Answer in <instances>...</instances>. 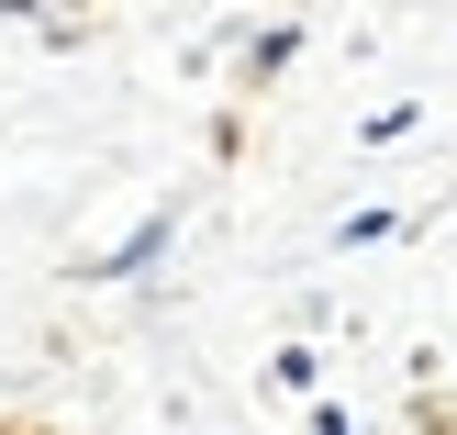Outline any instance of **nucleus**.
<instances>
[{
    "mask_svg": "<svg viewBox=\"0 0 457 435\" xmlns=\"http://www.w3.org/2000/svg\"><path fill=\"white\" fill-rule=\"evenodd\" d=\"M168 246H179V213H145V223H134V235L101 257V280H145V268L168 257Z\"/></svg>",
    "mask_w": 457,
    "mask_h": 435,
    "instance_id": "f257e3e1",
    "label": "nucleus"
},
{
    "mask_svg": "<svg viewBox=\"0 0 457 435\" xmlns=\"http://www.w3.org/2000/svg\"><path fill=\"white\" fill-rule=\"evenodd\" d=\"M290 56H302V34H290V22H268V34H245V79H279Z\"/></svg>",
    "mask_w": 457,
    "mask_h": 435,
    "instance_id": "f03ea898",
    "label": "nucleus"
},
{
    "mask_svg": "<svg viewBox=\"0 0 457 435\" xmlns=\"http://www.w3.org/2000/svg\"><path fill=\"white\" fill-rule=\"evenodd\" d=\"M0 435H12V424H0Z\"/></svg>",
    "mask_w": 457,
    "mask_h": 435,
    "instance_id": "39448f33",
    "label": "nucleus"
},
{
    "mask_svg": "<svg viewBox=\"0 0 457 435\" xmlns=\"http://www.w3.org/2000/svg\"><path fill=\"white\" fill-rule=\"evenodd\" d=\"M424 435H457V414H424Z\"/></svg>",
    "mask_w": 457,
    "mask_h": 435,
    "instance_id": "20e7f679",
    "label": "nucleus"
},
{
    "mask_svg": "<svg viewBox=\"0 0 457 435\" xmlns=\"http://www.w3.org/2000/svg\"><path fill=\"white\" fill-rule=\"evenodd\" d=\"M312 435H357V424H346V414H335V402H324V414H312Z\"/></svg>",
    "mask_w": 457,
    "mask_h": 435,
    "instance_id": "7ed1b4c3",
    "label": "nucleus"
}]
</instances>
